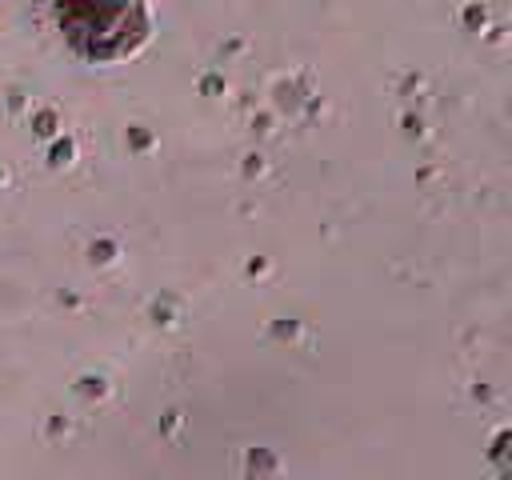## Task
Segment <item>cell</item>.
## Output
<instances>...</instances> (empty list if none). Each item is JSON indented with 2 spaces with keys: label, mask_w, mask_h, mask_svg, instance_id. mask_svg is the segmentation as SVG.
I'll use <instances>...</instances> for the list:
<instances>
[{
  "label": "cell",
  "mask_w": 512,
  "mask_h": 480,
  "mask_svg": "<svg viewBox=\"0 0 512 480\" xmlns=\"http://www.w3.org/2000/svg\"><path fill=\"white\" fill-rule=\"evenodd\" d=\"M52 16L64 44L92 64L128 60L148 40L144 0H52Z\"/></svg>",
  "instance_id": "1"
}]
</instances>
